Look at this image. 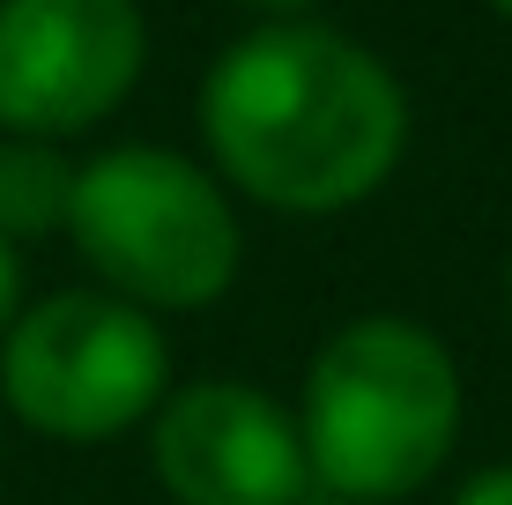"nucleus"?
<instances>
[{
	"instance_id": "1",
	"label": "nucleus",
	"mask_w": 512,
	"mask_h": 505,
	"mask_svg": "<svg viewBox=\"0 0 512 505\" xmlns=\"http://www.w3.org/2000/svg\"><path fill=\"white\" fill-rule=\"evenodd\" d=\"M208 171L282 216H342L372 201L409 149V90L327 23H260L201 75Z\"/></svg>"
},
{
	"instance_id": "2",
	"label": "nucleus",
	"mask_w": 512,
	"mask_h": 505,
	"mask_svg": "<svg viewBox=\"0 0 512 505\" xmlns=\"http://www.w3.org/2000/svg\"><path fill=\"white\" fill-rule=\"evenodd\" d=\"M290 409L305 431L312 491L342 505H394L453 461L468 394L438 327L409 312H364L312 350Z\"/></svg>"
},
{
	"instance_id": "3",
	"label": "nucleus",
	"mask_w": 512,
	"mask_h": 505,
	"mask_svg": "<svg viewBox=\"0 0 512 505\" xmlns=\"http://www.w3.org/2000/svg\"><path fill=\"white\" fill-rule=\"evenodd\" d=\"M67 238L90 260L97 290L156 312V320L223 305L245 260L231 186L208 164L156 142H119L75 164Z\"/></svg>"
},
{
	"instance_id": "4",
	"label": "nucleus",
	"mask_w": 512,
	"mask_h": 505,
	"mask_svg": "<svg viewBox=\"0 0 512 505\" xmlns=\"http://www.w3.org/2000/svg\"><path fill=\"white\" fill-rule=\"evenodd\" d=\"M171 394L164 320L112 290L30 298L0 342V416L60 446H104L141 431Z\"/></svg>"
},
{
	"instance_id": "5",
	"label": "nucleus",
	"mask_w": 512,
	"mask_h": 505,
	"mask_svg": "<svg viewBox=\"0 0 512 505\" xmlns=\"http://www.w3.org/2000/svg\"><path fill=\"white\" fill-rule=\"evenodd\" d=\"M149 23L134 0H0V134L67 142L134 97Z\"/></svg>"
},
{
	"instance_id": "6",
	"label": "nucleus",
	"mask_w": 512,
	"mask_h": 505,
	"mask_svg": "<svg viewBox=\"0 0 512 505\" xmlns=\"http://www.w3.org/2000/svg\"><path fill=\"white\" fill-rule=\"evenodd\" d=\"M149 468L171 505H305L297 409L253 379H186L149 416Z\"/></svg>"
},
{
	"instance_id": "7",
	"label": "nucleus",
	"mask_w": 512,
	"mask_h": 505,
	"mask_svg": "<svg viewBox=\"0 0 512 505\" xmlns=\"http://www.w3.org/2000/svg\"><path fill=\"white\" fill-rule=\"evenodd\" d=\"M67 208H75V156L60 142L0 134V238L8 246L52 238L67 231Z\"/></svg>"
},
{
	"instance_id": "8",
	"label": "nucleus",
	"mask_w": 512,
	"mask_h": 505,
	"mask_svg": "<svg viewBox=\"0 0 512 505\" xmlns=\"http://www.w3.org/2000/svg\"><path fill=\"white\" fill-rule=\"evenodd\" d=\"M23 305H30L23 246H8V238H0V342H8V327H15V320H23Z\"/></svg>"
},
{
	"instance_id": "9",
	"label": "nucleus",
	"mask_w": 512,
	"mask_h": 505,
	"mask_svg": "<svg viewBox=\"0 0 512 505\" xmlns=\"http://www.w3.org/2000/svg\"><path fill=\"white\" fill-rule=\"evenodd\" d=\"M446 505H512V461H490V468H475V476L453 491Z\"/></svg>"
},
{
	"instance_id": "10",
	"label": "nucleus",
	"mask_w": 512,
	"mask_h": 505,
	"mask_svg": "<svg viewBox=\"0 0 512 505\" xmlns=\"http://www.w3.org/2000/svg\"><path fill=\"white\" fill-rule=\"evenodd\" d=\"M238 8H253V15H268V23H305L320 0H238Z\"/></svg>"
},
{
	"instance_id": "11",
	"label": "nucleus",
	"mask_w": 512,
	"mask_h": 505,
	"mask_svg": "<svg viewBox=\"0 0 512 505\" xmlns=\"http://www.w3.org/2000/svg\"><path fill=\"white\" fill-rule=\"evenodd\" d=\"M505 312H512V253H505Z\"/></svg>"
},
{
	"instance_id": "12",
	"label": "nucleus",
	"mask_w": 512,
	"mask_h": 505,
	"mask_svg": "<svg viewBox=\"0 0 512 505\" xmlns=\"http://www.w3.org/2000/svg\"><path fill=\"white\" fill-rule=\"evenodd\" d=\"M490 8H498V15H512V0H490Z\"/></svg>"
}]
</instances>
